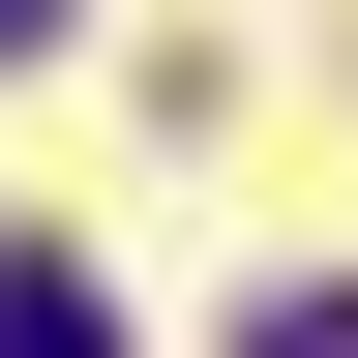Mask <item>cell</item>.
Masks as SVG:
<instances>
[{"mask_svg": "<svg viewBox=\"0 0 358 358\" xmlns=\"http://www.w3.org/2000/svg\"><path fill=\"white\" fill-rule=\"evenodd\" d=\"M239 358H358V299H239Z\"/></svg>", "mask_w": 358, "mask_h": 358, "instance_id": "obj_2", "label": "cell"}, {"mask_svg": "<svg viewBox=\"0 0 358 358\" xmlns=\"http://www.w3.org/2000/svg\"><path fill=\"white\" fill-rule=\"evenodd\" d=\"M0 358H120V329H90V268H30V239H0Z\"/></svg>", "mask_w": 358, "mask_h": 358, "instance_id": "obj_1", "label": "cell"}, {"mask_svg": "<svg viewBox=\"0 0 358 358\" xmlns=\"http://www.w3.org/2000/svg\"><path fill=\"white\" fill-rule=\"evenodd\" d=\"M0 60H30V0H0Z\"/></svg>", "mask_w": 358, "mask_h": 358, "instance_id": "obj_3", "label": "cell"}]
</instances>
